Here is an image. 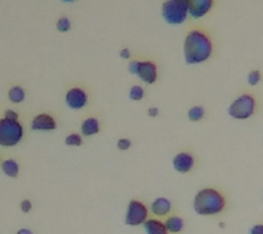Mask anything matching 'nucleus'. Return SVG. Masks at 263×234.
I'll return each instance as SVG.
<instances>
[{"label":"nucleus","instance_id":"6e6552de","mask_svg":"<svg viewBox=\"0 0 263 234\" xmlns=\"http://www.w3.org/2000/svg\"><path fill=\"white\" fill-rule=\"evenodd\" d=\"M189 15L193 20H199L209 14L214 7V0H185Z\"/></svg>","mask_w":263,"mask_h":234},{"label":"nucleus","instance_id":"a878e982","mask_svg":"<svg viewBox=\"0 0 263 234\" xmlns=\"http://www.w3.org/2000/svg\"><path fill=\"white\" fill-rule=\"evenodd\" d=\"M137 67H139V61H132L130 63H129V66H127V70H129V73L136 75V73H137Z\"/></svg>","mask_w":263,"mask_h":234},{"label":"nucleus","instance_id":"9b49d317","mask_svg":"<svg viewBox=\"0 0 263 234\" xmlns=\"http://www.w3.org/2000/svg\"><path fill=\"white\" fill-rule=\"evenodd\" d=\"M32 130L36 131H51L57 129V121L52 115L49 114H39L32 121Z\"/></svg>","mask_w":263,"mask_h":234},{"label":"nucleus","instance_id":"bb28decb","mask_svg":"<svg viewBox=\"0 0 263 234\" xmlns=\"http://www.w3.org/2000/svg\"><path fill=\"white\" fill-rule=\"evenodd\" d=\"M4 118L11 119V121H18V114H16L15 111L6 110V112H4Z\"/></svg>","mask_w":263,"mask_h":234},{"label":"nucleus","instance_id":"b1692460","mask_svg":"<svg viewBox=\"0 0 263 234\" xmlns=\"http://www.w3.org/2000/svg\"><path fill=\"white\" fill-rule=\"evenodd\" d=\"M21 209H22V212L25 213H28L30 212V209H32V203L29 200H22L21 201Z\"/></svg>","mask_w":263,"mask_h":234},{"label":"nucleus","instance_id":"1a4fd4ad","mask_svg":"<svg viewBox=\"0 0 263 234\" xmlns=\"http://www.w3.org/2000/svg\"><path fill=\"white\" fill-rule=\"evenodd\" d=\"M136 75L148 85H152L158 80V67L152 61H139Z\"/></svg>","mask_w":263,"mask_h":234},{"label":"nucleus","instance_id":"f8f14e48","mask_svg":"<svg viewBox=\"0 0 263 234\" xmlns=\"http://www.w3.org/2000/svg\"><path fill=\"white\" fill-rule=\"evenodd\" d=\"M172 201L167 197H158L152 201L151 212L156 217H167L172 212Z\"/></svg>","mask_w":263,"mask_h":234},{"label":"nucleus","instance_id":"412c9836","mask_svg":"<svg viewBox=\"0 0 263 234\" xmlns=\"http://www.w3.org/2000/svg\"><path fill=\"white\" fill-rule=\"evenodd\" d=\"M57 29L58 32L61 33H67L71 29V22L67 16H61L57 22Z\"/></svg>","mask_w":263,"mask_h":234},{"label":"nucleus","instance_id":"5701e85b","mask_svg":"<svg viewBox=\"0 0 263 234\" xmlns=\"http://www.w3.org/2000/svg\"><path fill=\"white\" fill-rule=\"evenodd\" d=\"M117 147L119 151H127L132 147V141L129 139H121L117 141Z\"/></svg>","mask_w":263,"mask_h":234},{"label":"nucleus","instance_id":"4be33fe9","mask_svg":"<svg viewBox=\"0 0 263 234\" xmlns=\"http://www.w3.org/2000/svg\"><path fill=\"white\" fill-rule=\"evenodd\" d=\"M66 145H69V147H80L82 144V137L78 133H71L66 137L65 140Z\"/></svg>","mask_w":263,"mask_h":234},{"label":"nucleus","instance_id":"39448f33","mask_svg":"<svg viewBox=\"0 0 263 234\" xmlns=\"http://www.w3.org/2000/svg\"><path fill=\"white\" fill-rule=\"evenodd\" d=\"M162 16L168 25L184 24L189 16L186 3L184 0H166L162 4Z\"/></svg>","mask_w":263,"mask_h":234},{"label":"nucleus","instance_id":"c756f323","mask_svg":"<svg viewBox=\"0 0 263 234\" xmlns=\"http://www.w3.org/2000/svg\"><path fill=\"white\" fill-rule=\"evenodd\" d=\"M16 234H33L32 230L29 229H20L18 231H16Z\"/></svg>","mask_w":263,"mask_h":234},{"label":"nucleus","instance_id":"f3484780","mask_svg":"<svg viewBox=\"0 0 263 234\" xmlns=\"http://www.w3.org/2000/svg\"><path fill=\"white\" fill-rule=\"evenodd\" d=\"M8 99L11 103H22L25 100V90L21 86H12L11 89L8 90Z\"/></svg>","mask_w":263,"mask_h":234},{"label":"nucleus","instance_id":"a211bd4d","mask_svg":"<svg viewBox=\"0 0 263 234\" xmlns=\"http://www.w3.org/2000/svg\"><path fill=\"white\" fill-rule=\"evenodd\" d=\"M205 115V110L201 106H193L189 108L188 111V118L189 121H192V122H199L201 119L204 118Z\"/></svg>","mask_w":263,"mask_h":234},{"label":"nucleus","instance_id":"f257e3e1","mask_svg":"<svg viewBox=\"0 0 263 234\" xmlns=\"http://www.w3.org/2000/svg\"><path fill=\"white\" fill-rule=\"evenodd\" d=\"M214 44L211 36L201 28L191 29L184 40V59L186 65H200L211 57Z\"/></svg>","mask_w":263,"mask_h":234},{"label":"nucleus","instance_id":"aec40b11","mask_svg":"<svg viewBox=\"0 0 263 234\" xmlns=\"http://www.w3.org/2000/svg\"><path fill=\"white\" fill-rule=\"evenodd\" d=\"M262 80V74L259 70H251L248 75H247V82H248V85L251 86H256Z\"/></svg>","mask_w":263,"mask_h":234},{"label":"nucleus","instance_id":"2eb2a0df","mask_svg":"<svg viewBox=\"0 0 263 234\" xmlns=\"http://www.w3.org/2000/svg\"><path fill=\"white\" fill-rule=\"evenodd\" d=\"M164 225H166V229H167L168 233H180L184 229V221H182V218L177 217V215H172V217H168L164 222Z\"/></svg>","mask_w":263,"mask_h":234},{"label":"nucleus","instance_id":"2f4dec72","mask_svg":"<svg viewBox=\"0 0 263 234\" xmlns=\"http://www.w3.org/2000/svg\"><path fill=\"white\" fill-rule=\"evenodd\" d=\"M184 2H185V0H184Z\"/></svg>","mask_w":263,"mask_h":234},{"label":"nucleus","instance_id":"393cba45","mask_svg":"<svg viewBox=\"0 0 263 234\" xmlns=\"http://www.w3.org/2000/svg\"><path fill=\"white\" fill-rule=\"evenodd\" d=\"M250 234H263V223H256L251 227Z\"/></svg>","mask_w":263,"mask_h":234},{"label":"nucleus","instance_id":"7ed1b4c3","mask_svg":"<svg viewBox=\"0 0 263 234\" xmlns=\"http://www.w3.org/2000/svg\"><path fill=\"white\" fill-rule=\"evenodd\" d=\"M255 110H256V100L254 94L242 93L230 103L228 114L237 121H246L255 114Z\"/></svg>","mask_w":263,"mask_h":234},{"label":"nucleus","instance_id":"ddd939ff","mask_svg":"<svg viewBox=\"0 0 263 234\" xmlns=\"http://www.w3.org/2000/svg\"><path fill=\"white\" fill-rule=\"evenodd\" d=\"M143 226L147 234H168L164 222L159 221V219H154V218L152 219H147L143 223Z\"/></svg>","mask_w":263,"mask_h":234},{"label":"nucleus","instance_id":"423d86ee","mask_svg":"<svg viewBox=\"0 0 263 234\" xmlns=\"http://www.w3.org/2000/svg\"><path fill=\"white\" fill-rule=\"evenodd\" d=\"M148 213H149V211L143 201L130 200V203L127 204L126 213H125V223L127 226L143 225L144 222L148 219Z\"/></svg>","mask_w":263,"mask_h":234},{"label":"nucleus","instance_id":"c85d7f7f","mask_svg":"<svg viewBox=\"0 0 263 234\" xmlns=\"http://www.w3.org/2000/svg\"><path fill=\"white\" fill-rule=\"evenodd\" d=\"M158 114H159V110H158L156 107L148 108V115H149V116H158Z\"/></svg>","mask_w":263,"mask_h":234},{"label":"nucleus","instance_id":"cd10ccee","mask_svg":"<svg viewBox=\"0 0 263 234\" xmlns=\"http://www.w3.org/2000/svg\"><path fill=\"white\" fill-rule=\"evenodd\" d=\"M119 56L122 59H129L132 56V51L129 48H122L119 51Z\"/></svg>","mask_w":263,"mask_h":234},{"label":"nucleus","instance_id":"20e7f679","mask_svg":"<svg viewBox=\"0 0 263 234\" xmlns=\"http://www.w3.org/2000/svg\"><path fill=\"white\" fill-rule=\"evenodd\" d=\"M24 137V126L18 121L0 119V147H15Z\"/></svg>","mask_w":263,"mask_h":234},{"label":"nucleus","instance_id":"6ab92c4d","mask_svg":"<svg viewBox=\"0 0 263 234\" xmlns=\"http://www.w3.org/2000/svg\"><path fill=\"white\" fill-rule=\"evenodd\" d=\"M144 94H145V92H144V89L140 85H133L130 90H129V98L132 100H135V102H140L144 98Z\"/></svg>","mask_w":263,"mask_h":234},{"label":"nucleus","instance_id":"4468645a","mask_svg":"<svg viewBox=\"0 0 263 234\" xmlns=\"http://www.w3.org/2000/svg\"><path fill=\"white\" fill-rule=\"evenodd\" d=\"M100 131V122L98 118L89 116V118L84 119V122L81 123V134L89 137V135L98 134Z\"/></svg>","mask_w":263,"mask_h":234},{"label":"nucleus","instance_id":"7c9ffc66","mask_svg":"<svg viewBox=\"0 0 263 234\" xmlns=\"http://www.w3.org/2000/svg\"><path fill=\"white\" fill-rule=\"evenodd\" d=\"M62 2H66V3H73L76 0H62Z\"/></svg>","mask_w":263,"mask_h":234},{"label":"nucleus","instance_id":"0eeeda50","mask_svg":"<svg viewBox=\"0 0 263 234\" xmlns=\"http://www.w3.org/2000/svg\"><path fill=\"white\" fill-rule=\"evenodd\" d=\"M65 100L71 110H82L88 104V93L80 86H73L66 92Z\"/></svg>","mask_w":263,"mask_h":234},{"label":"nucleus","instance_id":"9d476101","mask_svg":"<svg viewBox=\"0 0 263 234\" xmlns=\"http://www.w3.org/2000/svg\"><path fill=\"white\" fill-rule=\"evenodd\" d=\"M173 167L177 172L186 174L192 171V168L195 167V158L189 152H180L173 158Z\"/></svg>","mask_w":263,"mask_h":234},{"label":"nucleus","instance_id":"dca6fc26","mask_svg":"<svg viewBox=\"0 0 263 234\" xmlns=\"http://www.w3.org/2000/svg\"><path fill=\"white\" fill-rule=\"evenodd\" d=\"M2 170L10 178H15V177H18V172H20V164L16 163L14 159H7L2 163Z\"/></svg>","mask_w":263,"mask_h":234},{"label":"nucleus","instance_id":"f03ea898","mask_svg":"<svg viewBox=\"0 0 263 234\" xmlns=\"http://www.w3.org/2000/svg\"><path fill=\"white\" fill-rule=\"evenodd\" d=\"M226 208L223 193L214 188H203L193 197V209L201 217H214Z\"/></svg>","mask_w":263,"mask_h":234}]
</instances>
